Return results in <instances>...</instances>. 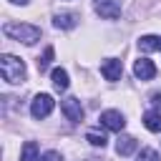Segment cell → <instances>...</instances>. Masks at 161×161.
Wrapping results in <instances>:
<instances>
[{"label": "cell", "mask_w": 161, "mask_h": 161, "mask_svg": "<svg viewBox=\"0 0 161 161\" xmlns=\"http://www.w3.org/2000/svg\"><path fill=\"white\" fill-rule=\"evenodd\" d=\"M3 33L18 43H25V45H33L40 40V28L38 25H30V23H5L3 25Z\"/></svg>", "instance_id": "6da1fadb"}, {"label": "cell", "mask_w": 161, "mask_h": 161, "mask_svg": "<svg viewBox=\"0 0 161 161\" xmlns=\"http://www.w3.org/2000/svg\"><path fill=\"white\" fill-rule=\"evenodd\" d=\"M53 108H55V101H53L50 93H38V96L33 98V103H30L33 118H48V116L53 113Z\"/></svg>", "instance_id": "3957f363"}, {"label": "cell", "mask_w": 161, "mask_h": 161, "mask_svg": "<svg viewBox=\"0 0 161 161\" xmlns=\"http://www.w3.org/2000/svg\"><path fill=\"white\" fill-rule=\"evenodd\" d=\"M136 148H138V141L133 136H118V141H116V153L118 156H131Z\"/></svg>", "instance_id": "9c48e42d"}, {"label": "cell", "mask_w": 161, "mask_h": 161, "mask_svg": "<svg viewBox=\"0 0 161 161\" xmlns=\"http://www.w3.org/2000/svg\"><path fill=\"white\" fill-rule=\"evenodd\" d=\"M133 75H136L138 80H151V78L156 75V65H153L148 58H138V60L133 63Z\"/></svg>", "instance_id": "ba28073f"}, {"label": "cell", "mask_w": 161, "mask_h": 161, "mask_svg": "<svg viewBox=\"0 0 161 161\" xmlns=\"http://www.w3.org/2000/svg\"><path fill=\"white\" fill-rule=\"evenodd\" d=\"M158 50H161V45H158Z\"/></svg>", "instance_id": "7402d4cb"}, {"label": "cell", "mask_w": 161, "mask_h": 161, "mask_svg": "<svg viewBox=\"0 0 161 161\" xmlns=\"http://www.w3.org/2000/svg\"><path fill=\"white\" fill-rule=\"evenodd\" d=\"M53 55H55V50H53V45H48V48L43 50V55L38 58V70H40V73H43V70H45V68L50 65V60H53Z\"/></svg>", "instance_id": "2e32d148"}, {"label": "cell", "mask_w": 161, "mask_h": 161, "mask_svg": "<svg viewBox=\"0 0 161 161\" xmlns=\"http://www.w3.org/2000/svg\"><path fill=\"white\" fill-rule=\"evenodd\" d=\"M151 103H153L156 108H161V93H153V96H151Z\"/></svg>", "instance_id": "d6986e66"}, {"label": "cell", "mask_w": 161, "mask_h": 161, "mask_svg": "<svg viewBox=\"0 0 161 161\" xmlns=\"http://www.w3.org/2000/svg\"><path fill=\"white\" fill-rule=\"evenodd\" d=\"M10 3H15V5H28L30 0H10Z\"/></svg>", "instance_id": "ffe728a7"}, {"label": "cell", "mask_w": 161, "mask_h": 161, "mask_svg": "<svg viewBox=\"0 0 161 161\" xmlns=\"http://www.w3.org/2000/svg\"><path fill=\"white\" fill-rule=\"evenodd\" d=\"M60 111H63L65 118L73 121V123L83 121V106H80L78 98H63V101H60Z\"/></svg>", "instance_id": "5b68a950"}, {"label": "cell", "mask_w": 161, "mask_h": 161, "mask_svg": "<svg viewBox=\"0 0 161 161\" xmlns=\"http://www.w3.org/2000/svg\"><path fill=\"white\" fill-rule=\"evenodd\" d=\"M158 45H161V38H156V35H141V38H138V48H141L143 53L158 50Z\"/></svg>", "instance_id": "5bb4252c"}, {"label": "cell", "mask_w": 161, "mask_h": 161, "mask_svg": "<svg viewBox=\"0 0 161 161\" xmlns=\"http://www.w3.org/2000/svg\"><path fill=\"white\" fill-rule=\"evenodd\" d=\"M86 161H96V158H86Z\"/></svg>", "instance_id": "44dd1931"}, {"label": "cell", "mask_w": 161, "mask_h": 161, "mask_svg": "<svg viewBox=\"0 0 161 161\" xmlns=\"http://www.w3.org/2000/svg\"><path fill=\"white\" fill-rule=\"evenodd\" d=\"M50 78H53V88H55L58 93H63V91L68 88V70H65V68H53Z\"/></svg>", "instance_id": "7c38bea8"}, {"label": "cell", "mask_w": 161, "mask_h": 161, "mask_svg": "<svg viewBox=\"0 0 161 161\" xmlns=\"http://www.w3.org/2000/svg\"><path fill=\"white\" fill-rule=\"evenodd\" d=\"M75 23H78V18H75L73 13H58V15L53 18V25H55L58 30H70V28H75Z\"/></svg>", "instance_id": "8fae6325"}, {"label": "cell", "mask_w": 161, "mask_h": 161, "mask_svg": "<svg viewBox=\"0 0 161 161\" xmlns=\"http://www.w3.org/2000/svg\"><path fill=\"white\" fill-rule=\"evenodd\" d=\"M136 161H161V158H158V153L153 148H141L138 156H136Z\"/></svg>", "instance_id": "e0dca14e"}, {"label": "cell", "mask_w": 161, "mask_h": 161, "mask_svg": "<svg viewBox=\"0 0 161 161\" xmlns=\"http://www.w3.org/2000/svg\"><path fill=\"white\" fill-rule=\"evenodd\" d=\"M143 126H146L151 133H158V131H161V108L146 111V113H143Z\"/></svg>", "instance_id": "30bf717a"}, {"label": "cell", "mask_w": 161, "mask_h": 161, "mask_svg": "<svg viewBox=\"0 0 161 161\" xmlns=\"http://www.w3.org/2000/svg\"><path fill=\"white\" fill-rule=\"evenodd\" d=\"M20 161H40V153H38V143L35 141H25V146L20 151Z\"/></svg>", "instance_id": "4fadbf2b"}, {"label": "cell", "mask_w": 161, "mask_h": 161, "mask_svg": "<svg viewBox=\"0 0 161 161\" xmlns=\"http://www.w3.org/2000/svg\"><path fill=\"white\" fill-rule=\"evenodd\" d=\"M101 73H103L106 80H118V78L123 75V65H121V60H116V58H106V60L101 63Z\"/></svg>", "instance_id": "52a82bcc"}, {"label": "cell", "mask_w": 161, "mask_h": 161, "mask_svg": "<svg viewBox=\"0 0 161 161\" xmlns=\"http://www.w3.org/2000/svg\"><path fill=\"white\" fill-rule=\"evenodd\" d=\"M96 13H98L101 18L113 20V18L121 15V3H118V0H96Z\"/></svg>", "instance_id": "8992f818"}, {"label": "cell", "mask_w": 161, "mask_h": 161, "mask_svg": "<svg viewBox=\"0 0 161 161\" xmlns=\"http://www.w3.org/2000/svg\"><path fill=\"white\" fill-rule=\"evenodd\" d=\"M98 121H101V126H103V128L116 131V133H121V131H123V126H126V118H123V113H121V111H103Z\"/></svg>", "instance_id": "277c9868"}, {"label": "cell", "mask_w": 161, "mask_h": 161, "mask_svg": "<svg viewBox=\"0 0 161 161\" xmlns=\"http://www.w3.org/2000/svg\"><path fill=\"white\" fill-rule=\"evenodd\" d=\"M40 161H63V156H60L58 151H45V153L40 156Z\"/></svg>", "instance_id": "ac0fdd59"}, {"label": "cell", "mask_w": 161, "mask_h": 161, "mask_svg": "<svg viewBox=\"0 0 161 161\" xmlns=\"http://www.w3.org/2000/svg\"><path fill=\"white\" fill-rule=\"evenodd\" d=\"M86 141H88L91 146H96V148H103V146L108 143V138H106L103 133H98V131H88V133H86Z\"/></svg>", "instance_id": "9a60e30c"}, {"label": "cell", "mask_w": 161, "mask_h": 161, "mask_svg": "<svg viewBox=\"0 0 161 161\" xmlns=\"http://www.w3.org/2000/svg\"><path fill=\"white\" fill-rule=\"evenodd\" d=\"M0 73H3V80L13 83V86H15V83H23V80H25V63H23L20 58L5 53V55L0 58Z\"/></svg>", "instance_id": "7a4b0ae2"}]
</instances>
